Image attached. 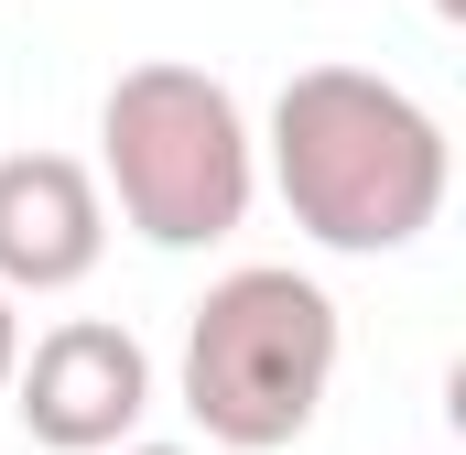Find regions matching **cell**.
Listing matches in <instances>:
<instances>
[{"instance_id":"cell-8","label":"cell","mask_w":466,"mask_h":455,"mask_svg":"<svg viewBox=\"0 0 466 455\" xmlns=\"http://www.w3.org/2000/svg\"><path fill=\"white\" fill-rule=\"evenodd\" d=\"M434 11H445V22H456V11H466V0H434Z\"/></svg>"},{"instance_id":"cell-2","label":"cell","mask_w":466,"mask_h":455,"mask_svg":"<svg viewBox=\"0 0 466 455\" xmlns=\"http://www.w3.org/2000/svg\"><path fill=\"white\" fill-rule=\"evenodd\" d=\"M98 196L152 249L238 238L249 196H260V141H249L238 87L207 66H174V55L119 66L109 98H98Z\"/></svg>"},{"instance_id":"cell-4","label":"cell","mask_w":466,"mask_h":455,"mask_svg":"<svg viewBox=\"0 0 466 455\" xmlns=\"http://www.w3.org/2000/svg\"><path fill=\"white\" fill-rule=\"evenodd\" d=\"M0 401L22 412V434L44 455H109L152 412V347L130 337V326H109V315H66V326H44L11 358V390Z\"/></svg>"},{"instance_id":"cell-3","label":"cell","mask_w":466,"mask_h":455,"mask_svg":"<svg viewBox=\"0 0 466 455\" xmlns=\"http://www.w3.org/2000/svg\"><path fill=\"white\" fill-rule=\"evenodd\" d=\"M337 358H348V326H337L326 282L249 260L228 282H207V304L185 315V412L228 455H282L315 434Z\"/></svg>"},{"instance_id":"cell-6","label":"cell","mask_w":466,"mask_h":455,"mask_svg":"<svg viewBox=\"0 0 466 455\" xmlns=\"http://www.w3.org/2000/svg\"><path fill=\"white\" fill-rule=\"evenodd\" d=\"M11 358H22V293H0V390H11Z\"/></svg>"},{"instance_id":"cell-1","label":"cell","mask_w":466,"mask_h":455,"mask_svg":"<svg viewBox=\"0 0 466 455\" xmlns=\"http://www.w3.org/2000/svg\"><path fill=\"white\" fill-rule=\"evenodd\" d=\"M271 185L315 249L380 260L445 217L456 152H445V119L412 87H390L369 66H304L271 98Z\"/></svg>"},{"instance_id":"cell-7","label":"cell","mask_w":466,"mask_h":455,"mask_svg":"<svg viewBox=\"0 0 466 455\" xmlns=\"http://www.w3.org/2000/svg\"><path fill=\"white\" fill-rule=\"evenodd\" d=\"M109 455H196V445H109Z\"/></svg>"},{"instance_id":"cell-5","label":"cell","mask_w":466,"mask_h":455,"mask_svg":"<svg viewBox=\"0 0 466 455\" xmlns=\"http://www.w3.org/2000/svg\"><path fill=\"white\" fill-rule=\"evenodd\" d=\"M109 260V196L76 152H0V293H76Z\"/></svg>"}]
</instances>
